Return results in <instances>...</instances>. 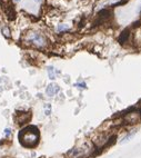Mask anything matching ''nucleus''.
Returning <instances> with one entry per match:
<instances>
[{"label": "nucleus", "mask_w": 141, "mask_h": 158, "mask_svg": "<svg viewBox=\"0 0 141 158\" xmlns=\"http://www.w3.org/2000/svg\"><path fill=\"white\" fill-rule=\"evenodd\" d=\"M76 86H77V87H81V88H86V84H85V82H82V84H77Z\"/></svg>", "instance_id": "obj_12"}, {"label": "nucleus", "mask_w": 141, "mask_h": 158, "mask_svg": "<svg viewBox=\"0 0 141 158\" xmlns=\"http://www.w3.org/2000/svg\"><path fill=\"white\" fill-rule=\"evenodd\" d=\"M10 134H11L10 128H6V129H5V136H10Z\"/></svg>", "instance_id": "obj_11"}, {"label": "nucleus", "mask_w": 141, "mask_h": 158, "mask_svg": "<svg viewBox=\"0 0 141 158\" xmlns=\"http://www.w3.org/2000/svg\"><path fill=\"white\" fill-rule=\"evenodd\" d=\"M93 150H94V148H93L92 144L85 143L83 145L74 147L72 149H70L67 152V156L68 158H88L92 155Z\"/></svg>", "instance_id": "obj_2"}, {"label": "nucleus", "mask_w": 141, "mask_h": 158, "mask_svg": "<svg viewBox=\"0 0 141 158\" xmlns=\"http://www.w3.org/2000/svg\"><path fill=\"white\" fill-rule=\"evenodd\" d=\"M35 1H36V2H40V1H41V0H35Z\"/></svg>", "instance_id": "obj_13"}, {"label": "nucleus", "mask_w": 141, "mask_h": 158, "mask_svg": "<svg viewBox=\"0 0 141 158\" xmlns=\"http://www.w3.org/2000/svg\"><path fill=\"white\" fill-rule=\"evenodd\" d=\"M27 40L31 44H33L35 46L39 47V48L44 47L47 45V38L40 32H30L27 37Z\"/></svg>", "instance_id": "obj_3"}, {"label": "nucleus", "mask_w": 141, "mask_h": 158, "mask_svg": "<svg viewBox=\"0 0 141 158\" xmlns=\"http://www.w3.org/2000/svg\"><path fill=\"white\" fill-rule=\"evenodd\" d=\"M48 74H49V78L50 79H55V72H53V67H49L48 68Z\"/></svg>", "instance_id": "obj_9"}, {"label": "nucleus", "mask_w": 141, "mask_h": 158, "mask_svg": "<svg viewBox=\"0 0 141 158\" xmlns=\"http://www.w3.org/2000/svg\"><path fill=\"white\" fill-rule=\"evenodd\" d=\"M135 132H132V133L128 134V135H127L126 137H123V139L121 140V141H120V144H124V143H127V141H129L130 139H131L132 137H133V136H135Z\"/></svg>", "instance_id": "obj_7"}, {"label": "nucleus", "mask_w": 141, "mask_h": 158, "mask_svg": "<svg viewBox=\"0 0 141 158\" xmlns=\"http://www.w3.org/2000/svg\"><path fill=\"white\" fill-rule=\"evenodd\" d=\"M39 137H40L39 130L35 126L26 127L19 133V140L21 145L27 148H32L37 146V144L39 143Z\"/></svg>", "instance_id": "obj_1"}, {"label": "nucleus", "mask_w": 141, "mask_h": 158, "mask_svg": "<svg viewBox=\"0 0 141 158\" xmlns=\"http://www.w3.org/2000/svg\"><path fill=\"white\" fill-rule=\"evenodd\" d=\"M124 121L127 124L130 125H133L137 123H140L141 121V110H137V111H131L124 116Z\"/></svg>", "instance_id": "obj_4"}, {"label": "nucleus", "mask_w": 141, "mask_h": 158, "mask_svg": "<svg viewBox=\"0 0 141 158\" xmlns=\"http://www.w3.org/2000/svg\"><path fill=\"white\" fill-rule=\"evenodd\" d=\"M13 1H15V2H19V1H20V0H13Z\"/></svg>", "instance_id": "obj_14"}, {"label": "nucleus", "mask_w": 141, "mask_h": 158, "mask_svg": "<svg viewBox=\"0 0 141 158\" xmlns=\"http://www.w3.org/2000/svg\"><path fill=\"white\" fill-rule=\"evenodd\" d=\"M68 28H69V27H68L67 25H59L58 26V31L61 32L62 30H67Z\"/></svg>", "instance_id": "obj_10"}, {"label": "nucleus", "mask_w": 141, "mask_h": 158, "mask_svg": "<svg viewBox=\"0 0 141 158\" xmlns=\"http://www.w3.org/2000/svg\"><path fill=\"white\" fill-rule=\"evenodd\" d=\"M129 29H126V30H123L122 33L120 35V37H119V41H120V44H123V42H126L127 40H128V37H129Z\"/></svg>", "instance_id": "obj_6"}, {"label": "nucleus", "mask_w": 141, "mask_h": 158, "mask_svg": "<svg viewBox=\"0 0 141 158\" xmlns=\"http://www.w3.org/2000/svg\"><path fill=\"white\" fill-rule=\"evenodd\" d=\"M0 82H1V78H0Z\"/></svg>", "instance_id": "obj_15"}, {"label": "nucleus", "mask_w": 141, "mask_h": 158, "mask_svg": "<svg viewBox=\"0 0 141 158\" xmlns=\"http://www.w3.org/2000/svg\"><path fill=\"white\" fill-rule=\"evenodd\" d=\"M59 90H60V88H59V86H58L57 84H50L49 86L47 87V89H46V94L49 96V97H52V96H55Z\"/></svg>", "instance_id": "obj_5"}, {"label": "nucleus", "mask_w": 141, "mask_h": 158, "mask_svg": "<svg viewBox=\"0 0 141 158\" xmlns=\"http://www.w3.org/2000/svg\"><path fill=\"white\" fill-rule=\"evenodd\" d=\"M2 33H3V36H6V37H8V38H10V30H9V28L8 27H3L2 28Z\"/></svg>", "instance_id": "obj_8"}]
</instances>
